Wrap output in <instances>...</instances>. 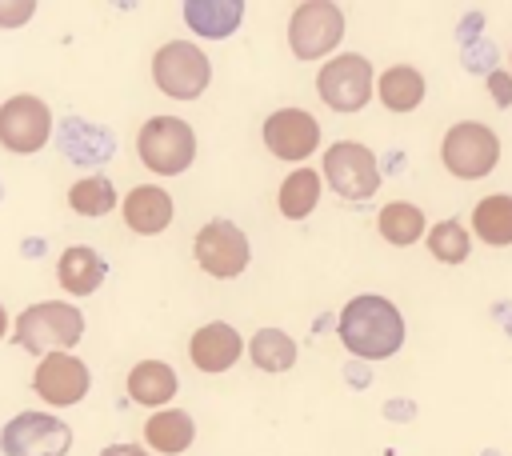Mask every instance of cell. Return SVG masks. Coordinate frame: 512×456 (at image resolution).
<instances>
[{
	"label": "cell",
	"mask_w": 512,
	"mask_h": 456,
	"mask_svg": "<svg viewBox=\"0 0 512 456\" xmlns=\"http://www.w3.org/2000/svg\"><path fill=\"white\" fill-rule=\"evenodd\" d=\"M240 352H244V340H240V332L232 328V324H224V320H212V324H204V328H196L192 332V340H188V360L200 368V372H228L236 360H240Z\"/></svg>",
	"instance_id": "obj_14"
},
{
	"label": "cell",
	"mask_w": 512,
	"mask_h": 456,
	"mask_svg": "<svg viewBox=\"0 0 512 456\" xmlns=\"http://www.w3.org/2000/svg\"><path fill=\"white\" fill-rule=\"evenodd\" d=\"M32 12H36L32 0H16V4H4L0 0V28H20V24L32 20Z\"/></svg>",
	"instance_id": "obj_27"
},
{
	"label": "cell",
	"mask_w": 512,
	"mask_h": 456,
	"mask_svg": "<svg viewBox=\"0 0 512 456\" xmlns=\"http://www.w3.org/2000/svg\"><path fill=\"white\" fill-rule=\"evenodd\" d=\"M120 216L136 236H156V232H164L172 224V196L160 184H136L124 196Z\"/></svg>",
	"instance_id": "obj_15"
},
{
	"label": "cell",
	"mask_w": 512,
	"mask_h": 456,
	"mask_svg": "<svg viewBox=\"0 0 512 456\" xmlns=\"http://www.w3.org/2000/svg\"><path fill=\"white\" fill-rule=\"evenodd\" d=\"M316 92L332 112H360L376 92V72L368 64V56L340 52V56H328L320 64Z\"/></svg>",
	"instance_id": "obj_6"
},
{
	"label": "cell",
	"mask_w": 512,
	"mask_h": 456,
	"mask_svg": "<svg viewBox=\"0 0 512 456\" xmlns=\"http://www.w3.org/2000/svg\"><path fill=\"white\" fill-rule=\"evenodd\" d=\"M100 456H152V452L140 444H108V448H100Z\"/></svg>",
	"instance_id": "obj_29"
},
{
	"label": "cell",
	"mask_w": 512,
	"mask_h": 456,
	"mask_svg": "<svg viewBox=\"0 0 512 456\" xmlns=\"http://www.w3.org/2000/svg\"><path fill=\"white\" fill-rule=\"evenodd\" d=\"M88 388H92V372L72 352H52L32 372V392L48 408H72V404H80L88 396Z\"/></svg>",
	"instance_id": "obj_12"
},
{
	"label": "cell",
	"mask_w": 512,
	"mask_h": 456,
	"mask_svg": "<svg viewBox=\"0 0 512 456\" xmlns=\"http://www.w3.org/2000/svg\"><path fill=\"white\" fill-rule=\"evenodd\" d=\"M336 336L360 360H388L404 344V316L388 296L360 292L340 308Z\"/></svg>",
	"instance_id": "obj_1"
},
{
	"label": "cell",
	"mask_w": 512,
	"mask_h": 456,
	"mask_svg": "<svg viewBox=\"0 0 512 456\" xmlns=\"http://www.w3.org/2000/svg\"><path fill=\"white\" fill-rule=\"evenodd\" d=\"M4 332H8V312H4V304H0V340H4Z\"/></svg>",
	"instance_id": "obj_30"
},
{
	"label": "cell",
	"mask_w": 512,
	"mask_h": 456,
	"mask_svg": "<svg viewBox=\"0 0 512 456\" xmlns=\"http://www.w3.org/2000/svg\"><path fill=\"white\" fill-rule=\"evenodd\" d=\"M488 84H492L496 104H500V108H508V104H512V80H508L504 72H492V76H488Z\"/></svg>",
	"instance_id": "obj_28"
},
{
	"label": "cell",
	"mask_w": 512,
	"mask_h": 456,
	"mask_svg": "<svg viewBox=\"0 0 512 456\" xmlns=\"http://www.w3.org/2000/svg\"><path fill=\"white\" fill-rule=\"evenodd\" d=\"M440 164L456 180H480L500 164V136L480 120H460L440 140Z\"/></svg>",
	"instance_id": "obj_4"
},
{
	"label": "cell",
	"mask_w": 512,
	"mask_h": 456,
	"mask_svg": "<svg viewBox=\"0 0 512 456\" xmlns=\"http://www.w3.org/2000/svg\"><path fill=\"white\" fill-rule=\"evenodd\" d=\"M72 448V428L52 412H16L0 428L4 456H64Z\"/></svg>",
	"instance_id": "obj_9"
},
{
	"label": "cell",
	"mask_w": 512,
	"mask_h": 456,
	"mask_svg": "<svg viewBox=\"0 0 512 456\" xmlns=\"http://www.w3.org/2000/svg\"><path fill=\"white\" fill-rule=\"evenodd\" d=\"M276 204H280V216H284V220H304V216H312V208L320 204V172H316V168H296V172H288V180H284L280 192H276Z\"/></svg>",
	"instance_id": "obj_22"
},
{
	"label": "cell",
	"mask_w": 512,
	"mask_h": 456,
	"mask_svg": "<svg viewBox=\"0 0 512 456\" xmlns=\"http://www.w3.org/2000/svg\"><path fill=\"white\" fill-rule=\"evenodd\" d=\"M192 440H196V424L184 408H160L144 424V444L160 456H180L192 448Z\"/></svg>",
	"instance_id": "obj_17"
},
{
	"label": "cell",
	"mask_w": 512,
	"mask_h": 456,
	"mask_svg": "<svg viewBox=\"0 0 512 456\" xmlns=\"http://www.w3.org/2000/svg\"><path fill=\"white\" fill-rule=\"evenodd\" d=\"M344 40V12L332 0H304L288 16V48L296 60H320Z\"/></svg>",
	"instance_id": "obj_7"
},
{
	"label": "cell",
	"mask_w": 512,
	"mask_h": 456,
	"mask_svg": "<svg viewBox=\"0 0 512 456\" xmlns=\"http://www.w3.org/2000/svg\"><path fill=\"white\" fill-rule=\"evenodd\" d=\"M84 336V312L68 300H36L16 316V344L32 356H52V352H72Z\"/></svg>",
	"instance_id": "obj_2"
},
{
	"label": "cell",
	"mask_w": 512,
	"mask_h": 456,
	"mask_svg": "<svg viewBox=\"0 0 512 456\" xmlns=\"http://www.w3.org/2000/svg\"><path fill=\"white\" fill-rule=\"evenodd\" d=\"M472 232L488 248H508L512 244V196L492 192L472 208Z\"/></svg>",
	"instance_id": "obj_21"
},
{
	"label": "cell",
	"mask_w": 512,
	"mask_h": 456,
	"mask_svg": "<svg viewBox=\"0 0 512 456\" xmlns=\"http://www.w3.org/2000/svg\"><path fill=\"white\" fill-rule=\"evenodd\" d=\"M68 208L80 212V216H108L116 208V188L108 176H80L72 188H68Z\"/></svg>",
	"instance_id": "obj_25"
},
{
	"label": "cell",
	"mask_w": 512,
	"mask_h": 456,
	"mask_svg": "<svg viewBox=\"0 0 512 456\" xmlns=\"http://www.w3.org/2000/svg\"><path fill=\"white\" fill-rule=\"evenodd\" d=\"M124 388H128V396H132L136 404L160 412V404H168V400L176 396L180 380H176L172 364H164V360H140V364H132Z\"/></svg>",
	"instance_id": "obj_18"
},
{
	"label": "cell",
	"mask_w": 512,
	"mask_h": 456,
	"mask_svg": "<svg viewBox=\"0 0 512 456\" xmlns=\"http://www.w3.org/2000/svg\"><path fill=\"white\" fill-rule=\"evenodd\" d=\"M192 248H196V264L208 276H216V280H236L248 268V260H252V244H248L244 228L232 224V220H224V216L208 220L196 232Z\"/></svg>",
	"instance_id": "obj_10"
},
{
	"label": "cell",
	"mask_w": 512,
	"mask_h": 456,
	"mask_svg": "<svg viewBox=\"0 0 512 456\" xmlns=\"http://www.w3.org/2000/svg\"><path fill=\"white\" fill-rule=\"evenodd\" d=\"M48 136H52V108L40 96L16 92L0 104V148L16 156H32L48 144Z\"/></svg>",
	"instance_id": "obj_11"
},
{
	"label": "cell",
	"mask_w": 512,
	"mask_h": 456,
	"mask_svg": "<svg viewBox=\"0 0 512 456\" xmlns=\"http://www.w3.org/2000/svg\"><path fill=\"white\" fill-rule=\"evenodd\" d=\"M152 80L172 100H196L212 80V64L192 40H168L152 52Z\"/></svg>",
	"instance_id": "obj_5"
},
{
	"label": "cell",
	"mask_w": 512,
	"mask_h": 456,
	"mask_svg": "<svg viewBox=\"0 0 512 456\" xmlns=\"http://www.w3.org/2000/svg\"><path fill=\"white\" fill-rule=\"evenodd\" d=\"M324 180L336 196L344 200H368L380 188V164L376 152L364 148L360 140H336L332 148H324Z\"/></svg>",
	"instance_id": "obj_8"
},
{
	"label": "cell",
	"mask_w": 512,
	"mask_h": 456,
	"mask_svg": "<svg viewBox=\"0 0 512 456\" xmlns=\"http://www.w3.org/2000/svg\"><path fill=\"white\" fill-rule=\"evenodd\" d=\"M264 148L276 160H308L320 148V120L308 108H276L264 120Z\"/></svg>",
	"instance_id": "obj_13"
},
{
	"label": "cell",
	"mask_w": 512,
	"mask_h": 456,
	"mask_svg": "<svg viewBox=\"0 0 512 456\" xmlns=\"http://www.w3.org/2000/svg\"><path fill=\"white\" fill-rule=\"evenodd\" d=\"M104 276H108V264H104V256H100L96 248H88V244H72V248H64L60 260H56V280H60V288H64L68 296H92V292L104 284Z\"/></svg>",
	"instance_id": "obj_16"
},
{
	"label": "cell",
	"mask_w": 512,
	"mask_h": 456,
	"mask_svg": "<svg viewBox=\"0 0 512 456\" xmlns=\"http://www.w3.org/2000/svg\"><path fill=\"white\" fill-rule=\"evenodd\" d=\"M248 356L260 372H288L296 364V340L284 328H260L248 340Z\"/></svg>",
	"instance_id": "obj_24"
},
{
	"label": "cell",
	"mask_w": 512,
	"mask_h": 456,
	"mask_svg": "<svg viewBox=\"0 0 512 456\" xmlns=\"http://www.w3.org/2000/svg\"><path fill=\"white\" fill-rule=\"evenodd\" d=\"M376 96L388 112H412L424 100V76L412 64H392L376 76Z\"/></svg>",
	"instance_id": "obj_20"
},
{
	"label": "cell",
	"mask_w": 512,
	"mask_h": 456,
	"mask_svg": "<svg viewBox=\"0 0 512 456\" xmlns=\"http://www.w3.org/2000/svg\"><path fill=\"white\" fill-rule=\"evenodd\" d=\"M244 20V4L240 0H188L184 4V24L196 32V36H208V40H224L240 28Z\"/></svg>",
	"instance_id": "obj_19"
},
{
	"label": "cell",
	"mask_w": 512,
	"mask_h": 456,
	"mask_svg": "<svg viewBox=\"0 0 512 456\" xmlns=\"http://www.w3.org/2000/svg\"><path fill=\"white\" fill-rule=\"evenodd\" d=\"M376 228H380V236H384L388 244L408 248V244H416V240L424 236V212H420L416 204H408V200H392V204L380 208Z\"/></svg>",
	"instance_id": "obj_23"
},
{
	"label": "cell",
	"mask_w": 512,
	"mask_h": 456,
	"mask_svg": "<svg viewBox=\"0 0 512 456\" xmlns=\"http://www.w3.org/2000/svg\"><path fill=\"white\" fill-rule=\"evenodd\" d=\"M136 156L156 176H180L196 160V132L180 116H152L136 132Z\"/></svg>",
	"instance_id": "obj_3"
},
{
	"label": "cell",
	"mask_w": 512,
	"mask_h": 456,
	"mask_svg": "<svg viewBox=\"0 0 512 456\" xmlns=\"http://www.w3.org/2000/svg\"><path fill=\"white\" fill-rule=\"evenodd\" d=\"M428 252L440 260V264H464L468 252H472V240H468V228L460 220H440L428 228Z\"/></svg>",
	"instance_id": "obj_26"
}]
</instances>
